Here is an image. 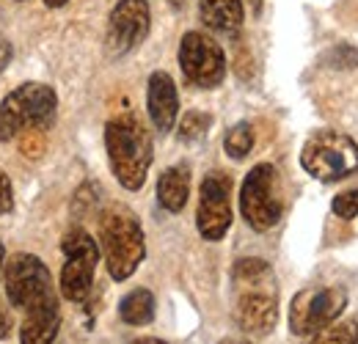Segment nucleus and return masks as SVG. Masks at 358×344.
Masks as SVG:
<instances>
[{"label": "nucleus", "mask_w": 358, "mask_h": 344, "mask_svg": "<svg viewBox=\"0 0 358 344\" xmlns=\"http://www.w3.org/2000/svg\"><path fill=\"white\" fill-rule=\"evenodd\" d=\"M231 275L237 287L234 320L240 331L248 336H268L278 320V298L270 264L262 259H240Z\"/></svg>", "instance_id": "obj_1"}, {"label": "nucleus", "mask_w": 358, "mask_h": 344, "mask_svg": "<svg viewBox=\"0 0 358 344\" xmlns=\"http://www.w3.org/2000/svg\"><path fill=\"white\" fill-rule=\"evenodd\" d=\"M105 149L119 185L141 190L152 166V138L146 127L130 113L110 119L105 127Z\"/></svg>", "instance_id": "obj_2"}, {"label": "nucleus", "mask_w": 358, "mask_h": 344, "mask_svg": "<svg viewBox=\"0 0 358 344\" xmlns=\"http://www.w3.org/2000/svg\"><path fill=\"white\" fill-rule=\"evenodd\" d=\"M99 245L113 281H127L146 257L141 220L122 204H110L99 215Z\"/></svg>", "instance_id": "obj_3"}, {"label": "nucleus", "mask_w": 358, "mask_h": 344, "mask_svg": "<svg viewBox=\"0 0 358 344\" xmlns=\"http://www.w3.org/2000/svg\"><path fill=\"white\" fill-rule=\"evenodd\" d=\"M55 91L45 83H25L14 88L0 105V141H11L20 132H45L55 122Z\"/></svg>", "instance_id": "obj_4"}, {"label": "nucleus", "mask_w": 358, "mask_h": 344, "mask_svg": "<svg viewBox=\"0 0 358 344\" xmlns=\"http://www.w3.org/2000/svg\"><path fill=\"white\" fill-rule=\"evenodd\" d=\"M301 166L320 182H339L358 173V146L353 138L322 129L314 132L301 149Z\"/></svg>", "instance_id": "obj_5"}, {"label": "nucleus", "mask_w": 358, "mask_h": 344, "mask_svg": "<svg viewBox=\"0 0 358 344\" xmlns=\"http://www.w3.org/2000/svg\"><path fill=\"white\" fill-rule=\"evenodd\" d=\"M3 278H6V295L14 308H20L22 314L39 306L58 303L55 287H52V275L47 270V264L39 257L31 254H14L8 257L3 267Z\"/></svg>", "instance_id": "obj_6"}, {"label": "nucleus", "mask_w": 358, "mask_h": 344, "mask_svg": "<svg viewBox=\"0 0 358 344\" xmlns=\"http://www.w3.org/2000/svg\"><path fill=\"white\" fill-rule=\"evenodd\" d=\"M281 193L278 173L270 163L254 166L240 187V213L254 231H268L281 220Z\"/></svg>", "instance_id": "obj_7"}, {"label": "nucleus", "mask_w": 358, "mask_h": 344, "mask_svg": "<svg viewBox=\"0 0 358 344\" xmlns=\"http://www.w3.org/2000/svg\"><path fill=\"white\" fill-rule=\"evenodd\" d=\"M61 251L66 259L61 270V295L72 303L86 301L94 287V270L99 261V248L94 237L83 229H72L66 231Z\"/></svg>", "instance_id": "obj_8"}, {"label": "nucleus", "mask_w": 358, "mask_h": 344, "mask_svg": "<svg viewBox=\"0 0 358 344\" xmlns=\"http://www.w3.org/2000/svg\"><path fill=\"white\" fill-rule=\"evenodd\" d=\"M179 66L185 80L196 88H215L226 78V55L221 44L199 31H190L182 36Z\"/></svg>", "instance_id": "obj_9"}, {"label": "nucleus", "mask_w": 358, "mask_h": 344, "mask_svg": "<svg viewBox=\"0 0 358 344\" xmlns=\"http://www.w3.org/2000/svg\"><path fill=\"white\" fill-rule=\"evenodd\" d=\"M348 306V292L339 287H317L303 289L292 298L289 306V328L295 336H309L336 322V317Z\"/></svg>", "instance_id": "obj_10"}, {"label": "nucleus", "mask_w": 358, "mask_h": 344, "mask_svg": "<svg viewBox=\"0 0 358 344\" xmlns=\"http://www.w3.org/2000/svg\"><path fill=\"white\" fill-rule=\"evenodd\" d=\"M199 234L210 243L224 240L231 226V179L224 171H213L201 179L199 187Z\"/></svg>", "instance_id": "obj_11"}, {"label": "nucleus", "mask_w": 358, "mask_h": 344, "mask_svg": "<svg viewBox=\"0 0 358 344\" xmlns=\"http://www.w3.org/2000/svg\"><path fill=\"white\" fill-rule=\"evenodd\" d=\"M149 22H152V14L146 0H119L108 20V39H105L108 52L124 55L138 47L149 34Z\"/></svg>", "instance_id": "obj_12"}, {"label": "nucleus", "mask_w": 358, "mask_h": 344, "mask_svg": "<svg viewBox=\"0 0 358 344\" xmlns=\"http://www.w3.org/2000/svg\"><path fill=\"white\" fill-rule=\"evenodd\" d=\"M146 108H149V119L160 132H171L177 124L179 113V94L177 86L171 80V75L166 72H155L149 78V88H146Z\"/></svg>", "instance_id": "obj_13"}, {"label": "nucleus", "mask_w": 358, "mask_h": 344, "mask_svg": "<svg viewBox=\"0 0 358 344\" xmlns=\"http://www.w3.org/2000/svg\"><path fill=\"white\" fill-rule=\"evenodd\" d=\"M61 328V308L58 303L39 306L25 311L22 328H20V344H52Z\"/></svg>", "instance_id": "obj_14"}, {"label": "nucleus", "mask_w": 358, "mask_h": 344, "mask_svg": "<svg viewBox=\"0 0 358 344\" xmlns=\"http://www.w3.org/2000/svg\"><path fill=\"white\" fill-rule=\"evenodd\" d=\"M201 22L215 34H237L243 25V0H201Z\"/></svg>", "instance_id": "obj_15"}, {"label": "nucleus", "mask_w": 358, "mask_h": 344, "mask_svg": "<svg viewBox=\"0 0 358 344\" xmlns=\"http://www.w3.org/2000/svg\"><path fill=\"white\" fill-rule=\"evenodd\" d=\"M190 196V173L185 166L166 169L157 179V201L169 213H182Z\"/></svg>", "instance_id": "obj_16"}, {"label": "nucleus", "mask_w": 358, "mask_h": 344, "mask_svg": "<svg viewBox=\"0 0 358 344\" xmlns=\"http://www.w3.org/2000/svg\"><path fill=\"white\" fill-rule=\"evenodd\" d=\"M119 317L127 325H149L155 320V295L149 289H133L119 303Z\"/></svg>", "instance_id": "obj_17"}, {"label": "nucleus", "mask_w": 358, "mask_h": 344, "mask_svg": "<svg viewBox=\"0 0 358 344\" xmlns=\"http://www.w3.org/2000/svg\"><path fill=\"white\" fill-rule=\"evenodd\" d=\"M309 344H358V322L348 320V322H331L322 331L312 334Z\"/></svg>", "instance_id": "obj_18"}, {"label": "nucleus", "mask_w": 358, "mask_h": 344, "mask_svg": "<svg viewBox=\"0 0 358 344\" xmlns=\"http://www.w3.org/2000/svg\"><path fill=\"white\" fill-rule=\"evenodd\" d=\"M224 149L231 160H243V157L254 149V127H251L248 122L234 124V127L226 132Z\"/></svg>", "instance_id": "obj_19"}, {"label": "nucleus", "mask_w": 358, "mask_h": 344, "mask_svg": "<svg viewBox=\"0 0 358 344\" xmlns=\"http://www.w3.org/2000/svg\"><path fill=\"white\" fill-rule=\"evenodd\" d=\"M210 116L207 113H201V110H190V113H185V119H182V124H179V138L185 141V143H193V141H201L204 138V132L210 129Z\"/></svg>", "instance_id": "obj_20"}, {"label": "nucleus", "mask_w": 358, "mask_h": 344, "mask_svg": "<svg viewBox=\"0 0 358 344\" xmlns=\"http://www.w3.org/2000/svg\"><path fill=\"white\" fill-rule=\"evenodd\" d=\"M334 215L345 217V220H353V217H358V190L339 193V196L334 199Z\"/></svg>", "instance_id": "obj_21"}, {"label": "nucleus", "mask_w": 358, "mask_h": 344, "mask_svg": "<svg viewBox=\"0 0 358 344\" xmlns=\"http://www.w3.org/2000/svg\"><path fill=\"white\" fill-rule=\"evenodd\" d=\"M11 182H8V176L0 171V215L3 213H8L11 210Z\"/></svg>", "instance_id": "obj_22"}, {"label": "nucleus", "mask_w": 358, "mask_h": 344, "mask_svg": "<svg viewBox=\"0 0 358 344\" xmlns=\"http://www.w3.org/2000/svg\"><path fill=\"white\" fill-rule=\"evenodd\" d=\"M11 325H14V320H11V314L0 306V339H8V334H11Z\"/></svg>", "instance_id": "obj_23"}, {"label": "nucleus", "mask_w": 358, "mask_h": 344, "mask_svg": "<svg viewBox=\"0 0 358 344\" xmlns=\"http://www.w3.org/2000/svg\"><path fill=\"white\" fill-rule=\"evenodd\" d=\"M8 61H11V44L6 42V39H0V75H3Z\"/></svg>", "instance_id": "obj_24"}, {"label": "nucleus", "mask_w": 358, "mask_h": 344, "mask_svg": "<svg viewBox=\"0 0 358 344\" xmlns=\"http://www.w3.org/2000/svg\"><path fill=\"white\" fill-rule=\"evenodd\" d=\"M133 344H166L163 339H155V336H143V339H135Z\"/></svg>", "instance_id": "obj_25"}, {"label": "nucleus", "mask_w": 358, "mask_h": 344, "mask_svg": "<svg viewBox=\"0 0 358 344\" xmlns=\"http://www.w3.org/2000/svg\"><path fill=\"white\" fill-rule=\"evenodd\" d=\"M69 0H45V6L47 8H61V6H66Z\"/></svg>", "instance_id": "obj_26"}, {"label": "nucleus", "mask_w": 358, "mask_h": 344, "mask_svg": "<svg viewBox=\"0 0 358 344\" xmlns=\"http://www.w3.org/2000/svg\"><path fill=\"white\" fill-rule=\"evenodd\" d=\"M218 344H251L248 339H237V336H231V339H221Z\"/></svg>", "instance_id": "obj_27"}, {"label": "nucleus", "mask_w": 358, "mask_h": 344, "mask_svg": "<svg viewBox=\"0 0 358 344\" xmlns=\"http://www.w3.org/2000/svg\"><path fill=\"white\" fill-rule=\"evenodd\" d=\"M3 267H6V251H3V245H0V275H3Z\"/></svg>", "instance_id": "obj_28"}, {"label": "nucleus", "mask_w": 358, "mask_h": 344, "mask_svg": "<svg viewBox=\"0 0 358 344\" xmlns=\"http://www.w3.org/2000/svg\"><path fill=\"white\" fill-rule=\"evenodd\" d=\"M251 3H254V8H257V11H259V0H251Z\"/></svg>", "instance_id": "obj_29"}, {"label": "nucleus", "mask_w": 358, "mask_h": 344, "mask_svg": "<svg viewBox=\"0 0 358 344\" xmlns=\"http://www.w3.org/2000/svg\"><path fill=\"white\" fill-rule=\"evenodd\" d=\"M171 3H182V0H171Z\"/></svg>", "instance_id": "obj_30"}]
</instances>
